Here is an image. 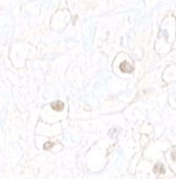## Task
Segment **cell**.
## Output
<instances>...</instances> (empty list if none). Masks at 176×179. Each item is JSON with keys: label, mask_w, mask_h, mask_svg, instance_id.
<instances>
[{"label": "cell", "mask_w": 176, "mask_h": 179, "mask_svg": "<svg viewBox=\"0 0 176 179\" xmlns=\"http://www.w3.org/2000/svg\"><path fill=\"white\" fill-rule=\"evenodd\" d=\"M153 171H154V173H156V174H163L165 172V166H163V164L157 163L154 165Z\"/></svg>", "instance_id": "obj_3"}, {"label": "cell", "mask_w": 176, "mask_h": 179, "mask_svg": "<svg viewBox=\"0 0 176 179\" xmlns=\"http://www.w3.org/2000/svg\"><path fill=\"white\" fill-rule=\"evenodd\" d=\"M171 158L176 162V150L175 151H173V153H171Z\"/></svg>", "instance_id": "obj_5"}, {"label": "cell", "mask_w": 176, "mask_h": 179, "mask_svg": "<svg viewBox=\"0 0 176 179\" xmlns=\"http://www.w3.org/2000/svg\"><path fill=\"white\" fill-rule=\"evenodd\" d=\"M51 107L54 111H62L65 108V103L62 101H55V102H52Z\"/></svg>", "instance_id": "obj_2"}, {"label": "cell", "mask_w": 176, "mask_h": 179, "mask_svg": "<svg viewBox=\"0 0 176 179\" xmlns=\"http://www.w3.org/2000/svg\"><path fill=\"white\" fill-rule=\"evenodd\" d=\"M120 69L122 70L123 73H132L133 72V66L128 62V61H123L120 64Z\"/></svg>", "instance_id": "obj_1"}, {"label": "cell", "mask_w": 176, "mask_h": 179, "mask_svg": "<svg viewBox=\"0 0 176 179\" xmlns=\"http://www.w3.org/2000/svg\"><path fill=\"white\" fill-rule=\"evenodd\" d=\"M53 146H54L53 142H46L45 144H43V149H45V150H51Z\"/></svg>", "instance_id": "obj_4"}]
</instances>
